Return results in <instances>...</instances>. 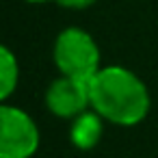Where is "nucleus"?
Instances as JSON below:
<instances>
[{
	"label": "nucleus",
	"mask_w": 158,
	"mask_h": 158,
	"mask_svg": "<svg viewBox=\"0 0 158 158\" xmlns=\"http://www.w3.org/2000/svg\"><path fill=\"white\" fill-rule=\"evenodd\" d=\"M41 134L37 121L20 106H0V158H33Z\"/></svg>",
	"instance_id": "3"
},
{
	"label": "nucleus",
	"mask_w": 158,
	"mask_h": 158,
	"mask_svg": "<svg viewBox=\"0 0 158 158\" xmlns=\"http://www.w3.org/2000/svg\"><path fill=\"white\" fill-rule=\"evenodd\" d=\"M104 123L106 121L93 108H89L87 113L78 115L76 119H72V126H69V141H72V145L76 149H80V152H91L102 141Z\"/></svg>",
	"instance_id": "5"
},
{
	"label": "nucleus",
	"mask_w": 158,
	"mask_h": 158,
	"mask_svg": "<svg viewBox=\"0 0 158 158\" xmlns=\"http://www.w3.org/2000/svg\"><path fill=\"white\" fill-rule=\"evenodd\" d=\"M46 108L59 117V119H76L78 115L87 113L91 108V98H89V82L74 80L67 76L54 78L44 95Z\"/></svg>",
	"instance_id": "4"
},
{
	"label": "nucleus",
	"mask_w": 158,
	"mask_h": 158,
	"mask_svg": "<svg viewBox=\"0 0 158 158\" xmlns=\"http://www.w3.org/2000/svg\"><path fill=\"white\" fill-rule=\"evenodd\" d=\"M24 2H31V5H44V2H52V0H24Z\"/></svg>",
	"instance_id": "8"
},
{
	"label": "nucleus",
	"mask_w": 158,
	"mask_h": 158,
	"mask_svg": "<svg viewBox=\"0 0 158 158\" xmlns=\"http://www.w3.org/2000/svg\"><path fill=\"white\" fill-rule=\"evenodd\" d=\"M18 82H20L18 56L11 52V48L2 46L0 48V100H2V104L13 95Z\"/></svg>",
	"instance_id": "6"
},
{
	"label": "nucleus",
	"mask_w": 158,
	"mask_h": 158,
	"mask_svg": "<svg viewBox=\"0 0 158 158\" xmlns=\"http://www.w3.org/2000/svg\"><path fill=\"white\" fill-rule=\"evenodd\" d=\"M89 98L104 121L123 128L141 123L152 106L145 82L123 65H104L89 80Z\"/></svg>",
	"instance_id": "1"
},
{
	"label": "nucleus",
	"mask_w": 158,
	"mask_h": 158,
	"mask_svg": "<svg viewBox=\"0 0 158 158\" xmlns=\"http://www.w3.org/2000/svg\"><path fill=\"white\" fill-rule=\"evenodd\" d=\"M52 61L61 76L82 82H89L104 67L95 39L80 26H67L56 35Z\"/></svg>",
	"instance_id": "2"
},
{
	"label": "nucleus",
	"mask_w": 158,
	"mask_h": 158,
	"mask_svg": "<svg viewBox=\"0 0 158 158\" xmlns=\"http://www.w3.org/2000/svg\"><path fill=\"white\" fill-rule=\"evenodd\" d=\"M54 2L65 7V9H87V7L95 5L98 0H54Z\"/></svg>",
	"instance_id": "7"
}]
</instances>
